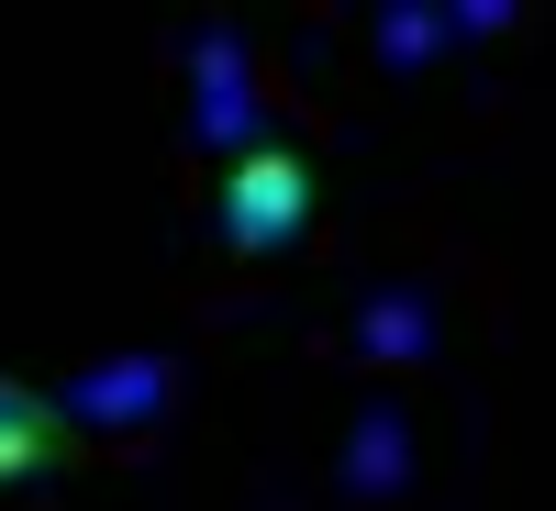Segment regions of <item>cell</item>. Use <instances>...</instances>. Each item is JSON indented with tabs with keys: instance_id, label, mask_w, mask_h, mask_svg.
Returning a JSON list of instances; mask_svg holds the SVG:
<instances>
[{
	"instance_id": "obj_5",
	"label": "cell",
	"mask_w": 556,
	"mask_h": 511,
	"mask_svg": "<svg viewBox=\"0 0 556 511\" xmlns=\"http://www.w3.org/2000/svg\"><path fill=\"white\" fill-rule=\"evenodd\" d=\"M424 345V301H367V356H412Z\"/></svg>"
},
{
	"instance_id": "obj_2",
	"label": "cell",
	"mask_w": 556,
	"mask_h": 511,
	"mask_svg": "<svg viewBox=\"0 0 556 511\" xmlns=\"http://www.w3.org/2000/svg\"><path fill=\"white\" fill-rule=\"evenodd\" d=\"M345 478H356L367 500H379V489H401V478H412V434L390 423V411H367V423H356V456H345Z\"/></svg>"
},
{
	"instance_id": "obj_4",
	"label": "cell",
	"mask_w": 556,
	"mask_h": 511,
	"mask_svg": "<svg viewBox=\"0 0 556 511\" xmlns=\"http://www.w3.org/2000/svg\"><path fill=\"white\" fill-rule=\"evenodd\" d=\"M156 367H101V379H89L78 389V411H101V423H146V411H156Z\"/></svg>"
},
{
	"instance_id": "obj_6",
	"label": "cell",
	"mask_w": 556,
	"mask_h": 511,
	"mask_svg": "<svg viewBox=\"0 0 556 511\" xmlns=\"http://www.w3.org/2000/svg\"><path fill=\"white\" fill-rule=\"evenodd\" d=\"M379 34H390V56H434V12H390Z\"/></svg>"
},
{
	"instance_id": "obj_3",
	"label": "cell",
	"mask_w": 556,
	"mask_h": 511,
	"mask_svg": "<svg viewBox=\"0 0 556 511\" xmlns=\"http://www.w3.org/2000/svg\"><path fill=\"white\" fill-rule=\"evenodd\" d=\"M45 445H56V423H45V400H23V389H0V478H23V468H45Z\"/></svg>"
},
{
	"instance_id": "obj_1",
	"label": "cell",
	"mask_w": 556,
	"mask_h": 511,
	"mask_svg": "<svg viewBox=\"0 0 556 511\" xmlns=\"http://www.w3.org/2000/svg\"><path fill=\"white\" fill-rule=\"evenodd\" d=\"M312 222V167L290 156V145H256L235 178H223V234H235L245 256H267V245H290Z\"/></svg>"
}]
</instances>
